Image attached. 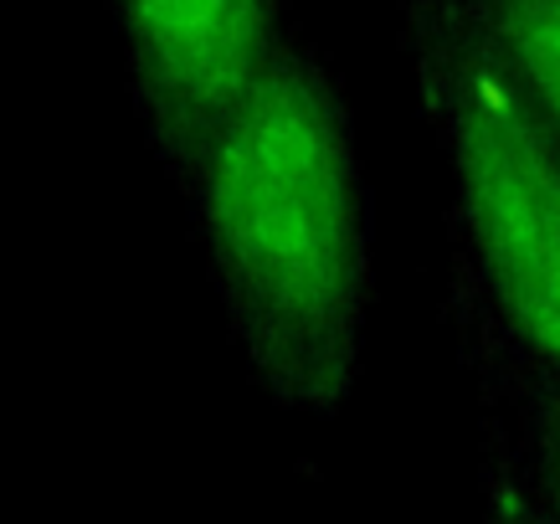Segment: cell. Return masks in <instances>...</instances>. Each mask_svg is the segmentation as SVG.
Segmentation results:
<instances>
[{"instance_id": "2", "label": "cell", "mask_w": 560, "mask_h": 524, "mask_svg": "<svg viewBox=\"0 0 560 524\" xmlns=\"http://www.w3.org/2000/svg\"><path fill=\"white\" fill-rule=\"evenodd\" d=\"M411 72L453 175V278L560 381V144L474 0H401Z\"/></svg>"}, {"instance_id": "1", "label": "cell", "mask_w": 560, "mask_h": 524, "mask_svg": "<svg viewBox=\"0 0 560 524\" xmlns=\"http://www.w3.org/2000/svg\"><path fill=\"white\" fill-rule=\"evenodd\" d=\"M180 196L247 375L283 411L335 417L365 356L371 217L350 103L319 47H278Z\"/></svg>"}, {"instance_id": "5", "label": "cell", "mask_w": 560, "mask_h": 524, "mask_svg": "<svg viewBox=\"0 0 560 524\" xmlns=\"http://www.w3.org/2000/svg\"><path fill=\"white\" fill-rule=\"evenodd\" d=\"M474 5L560 144V0H474Z\"/></svg>"}, {"instance_id": "4", "label": "cell", "mask_w": 560, "mask_h": 524, "mask_svg": "<svg viewBox=\"0 0 560 524\" xmlns=\"http://www.w3.org/2000/svg\"><path fill=\"white\" fill-rule=\"evenodd\" d=\"M453 329H458V350L478 381V396L504 411L540 489L560 509V381H550L540 365H529L493 329V319L483 314V304L468 293L463 278H453Z\"/></svg>"}, {"instance_id": "3", "label": "cell", "mask_w": 560, "mask_h": 524, "mask_svg": "<svg viewBox=\"0 0 560 524\" xmlns=\"http://www.w3.org/2000/svg\"><path fill=\"white\" fill-rule=\"evenodd\" d=\"M139 129L175 190L257 88L283 32V0H108Z\"/></svg>"}, {"instance_id": "6", "label": "cell", "mask_w": 560, "mask_h": 524, "mask_svg": "<svg viewBox=\"0 0 560 524\" xmlns=\"http://www.w3.org/2000/svg\"><path fill=\"white\" fill-rule=\"evenodd\" d=\"M478 524H560V509L540 489L514 427L489 401L478 432Z\"/></svg>"}]
</instances>
